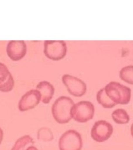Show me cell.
<instances>
[{
  "label": "cell",
  "instance_id": "ac0fdd59",
  "mask_svg": "<svg viewBox=\"0 0 133 150\" xmlns=\"http://www.w3.org/2000/svg\"><path fill=\"white\" fill-rule=\"evenodd\" d=\"M27 150H38L37 149L36 147H34V146H30V147H29Z\"/></svg>",
  "mask_w": 133,
  "mask_h": 150
},
{
  "label": "cell",
  "instance_id": "9c48e42d",
  "mask_svg": "<svg viewBox=\"0 0 133 150\" xmlns=\"http://www.w3.org/2000/svg\"><path fill=\"white\" fill-rule=\"evenodd\" d=\"M6 52L12 60L19 61L23 59L26 54V44L22 40H12L7 44Z\"/></svg>",
  "mask_w": 133,
  "mask_h": 150
},
{
  "label": "cell",
  "instance_id": "7a4b0ae2",
  "mask_svg": "<svg viewBox=\"0 0 133 150\" xmlns=\"http://www.w3.org/2000/svg\"><path fill=\"white\" fill-rule=\"evenodd\" d=\"M104 88L106 95L117 105H127L130 102L132 90L127 86L112 81Z\"/></svg>",
  "mask_w": 133,
  "mask_h": 150
},
{
  "label": "cell",
  "instance_id": "6da1fadb",
  "mask_svg": "<svg viewBox=\"0 0 133 150\" xmlns=\"http://www.w3.org/2000/svg\"><path fill=\"white\" fill-rule=\"evenodd\" d=\"M74 105V101L69 97H58L52 107V115L56 121L60 124L68 123L72 118L71 109Z\"/></svg>",
  "mask_w": 133,
  "mask_h": 150
},
{
  "label": "cell",
  "instance_id": "4fadbf2b",
  "mask_svg": "<svg viewBox=\"0 0 133 150\" xmlns=\"http://www.w3.org/2000/svg\"><path fill=\"white\" fill-rule=\"evenodd\" d=\"M113 120L117 124H127L130 121V116L128 112L122 108H118L112 113Z\"/></svg>",
  "mask_w": 133,
  "mask_h": 150
},
{
  "label": "cell",
  "instance_id": "9a60e30c",
  "mask_svg": "<svg viewBox=\"0 0 133 150\" xmlns=\"http://www.w3.org/2000/svg\"><path fill=\"white\" fill-rule=\"evenodd\" d=\"M119 77L123 81L133 85V65L122 67L119 72Z\"/></svg>",
  "mask_w": 133,
  "mask_h": 150
},
{
  "label": "cell",
  "instance_id": "ba28073f",
  "mask_svg": "<svg viewBox=\"0 0 133 150\" xmlns=\"http://www.w3.org/2000/svg\"><path fill=\"white\" fill-rule=\"evenodd\" d=\"M41 94L37 90H31L22 96L18 102V109L25 112L36 107L41 100Z\"/></svg>",
  "mask_w": 133,
  "mask_h": 150
},
{
  "label": "cell",
  "instance_id": "7c38bea8",
  "mask_svg": "<svg viewBox=\"0 0 133 150\" xmlns=\"http://www.w3.org/2000/svg\"><path fill=\"white\" fill-rule=\"evenodd\" d=\"M34 144V140L30 135H25L16 141L11 150H27Z\"/></svg>",
  "mask_w": 133,
  "mask_h": 150
},
{
  "label": "cell",
  "instance_id": "3957f363",
  "mask_svg": "<svg viewBox=\"0 0 133 150\" xmlns=\"http://www.w3.org/2000/svg\"><path fill=\"white\" fill-rule=\"evenodd\" d=\"M94 112V106L91 102L82 101L73 106L71 109V115L75 121L85 123L93 118Z\"/></svg>",
  "mask_w": 133,
  "mask_h": 150
},
{
  "label": "cell",
  "instance_id": "30bf717a",
  "mask_svg": "<svg viewBox=\"0 0 133 150\" xmlns=\"http://www.w3.org/2000/svg\"><path fill=\"white\" fill-rule=\"evenodd\" d=\"M15 86L13 76L5 64L0 62V91L8 92Z\"/></svg>",
  "mask_w": 133,
  "mask_h": 150
},
{
  "label": "cell",
  "instance_id": "8992f818",
  "mask_svg": "<svg viewBox=\"0 0 133 150\" xmlns=\"http://www.w3.org/2000/svg\"><path fill=\"white\" fill-rule=\"evenodd\" d=\"M113 132L111 123L105 120L96 122L91 129V137L97 142H103L109 139Z\"/></svg>",
  "mask_w": 133,
  "mask_h": 150
},
{
  "label": "cell",
  "instance_id": "5b68a950",
  "mask_svg": "<svg viewBox=\"0 0 133 150\" xmlns=\"http://www.w3.org/2000/svg\"><path fill=\"white\" fill-rule=\"evenodd\" d=\"M58 145L59 150H81L83 147L81 134L75 129H69L61 136Z\"/></svg>",
  "mask_w": 133,
  "mask_h": 150
},
{
  "label": "cell",
  "instance_id": "277c9868",
  "mask_svg": "<svg viewBox=\"0 0 133 150\" xmlns=\"http://www.w3.org/2000/svg\"><path fill=\"white\" fill-rule=\"evenodd\" d=\"M44 54L53 61L63 59L67 52V44L62 40H47L44 42Z\"/></svg>",
  "mask_w": 133,
  "mask_h": 150
},
{
  "label": "cell",
  "instance_id": "2e32d148",
  "mask_svg": "<svg viewBox=\"0 0 133 150\" xmlns=\"http://www.w3.org/2000/svg\"><path fill=\"white\" fill-rule=\"evenodd\" d=\"M37 139L42 142H50L54 139V136L51 129L42 127L38 131Z\"/></svg>",
  "mask_w": 133,
  "mask_h": 150
},
{
  "label": "cell",
  "instance_id": "e0dca14e",
  "mask_svg": "<svg viewBox=\"0 0 133 150\" xmlns=\"http://www.w3.org/2000/svg\"><path fill=\"white\" fill-rule=\"evenodd\" d=\"M4 139V132L3 130L0 127V145L1 144Z\"/></svg>",
  "mask_w": 133,
  "mask_h": 150
},
{
  "label": "cell",
  "instance_id": "52a82bcc",
  "mask_svg": "<svg viewBox=\"0 0 133 150\" xmlns=\"http://www.w3.org/2000/svg\"><path fill=\"white\" fill-rule=\"evenodd\" d=\"M62 81L71 95L79 97L85 95L87 85L83 81L68 74L63 75Z\"/></svg>",
  "mask_w": 133,
  "mask_h": 150
},
{
  "label": "cell",
  "instance_id": "5bb4252c",
  "mask_svg": "<svg viewBox=\"0 0 133 150\" xmlns=\"http://www.w3.org/2000/svg\"><path fill=\"white\" fill-rule=\"evenodd\" d=\"M96 100L100 105L106 108H112L117 105L106 95L104 88H102L97 92Z\"/></svg>",
  "mask_w": 133,
  "mask_h": 150
},
{
  "label": "cell",
  "instance_id": "8fae6325",
  "mask_svg": "<svg viewBox=\"0 0 133 150\" xmlns=\"http://www.w3.org/2000/svg\"><path fill=\"white\" fill-rule=\"evenodd\" d=\"M36 90L41 93L42 101L45 104L50 102L55 91L54 86L47 81L39 82L36 86Z\"/></svg>",
  "mask_w": 133,
  "mask_h": 150
},
{
  "label": "cell",
  "instance_id": "d6986e66",
  "mask_svg": "<svg viewBox=\"0 0 133 150\" xmlns=\"http://www.w3.org/2000/svg\"><path fill=\"white\" fill-rule=\"evenodd\" d=\"M130 132H131V134L133 137V123L132 126H131V128H130Z\"/></svg>",
  "mask_w": 133,
  "mask_h": 150
}]
</instances>
